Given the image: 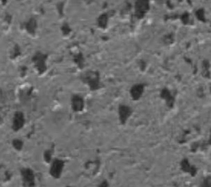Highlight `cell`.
<instances>
[{
  "label": "cell",
  "mask_w": 211,
  "mask_h": 187,
  "mask_svg": "<svg viewBox=\"0 0 211 187\" xmlns=\"http://www.w3.org/2000/svg\"><path fill=\"white\" fill-rule=\"evenodd\" d=\"M83 80L88 83L92 90H94L98 88L99 81L98 73L88 72L86 74L84 75Z\"/></svg>",
  "instance_id": "cell-1"
},
{
  "label": "cell",
  "mask_w": 211,
  "mask_h": 187,
  "mask_svg": "<svg viewBox=\"0 0 211 187\" xmlns=\"http://www.w3.org/2000/svg\"><path fill=\"white\" fill-rule=\"evenodd\" d=\"M142 87L141 85H136L133 87L131 90V94L133 99H138L141 95Z\"/></svg>",
  "instance_id": "cell-2"
},
{
  "label": "cell",
  "mask_w": 211,
  "mask_h": 187,
  "mask_svg": "<svg viewBox=\"0 0 211 187\" xmlns=\"http://www.w3.org/2000/svg\"><path fill=\"white\" fill-rule=\"evenodd\" d=\"M107 15H102L99 18V26H102V27H105L106 26V23H107Z\"/></svg>",
  "instance_id": "cell-3"
}]
</instances>
